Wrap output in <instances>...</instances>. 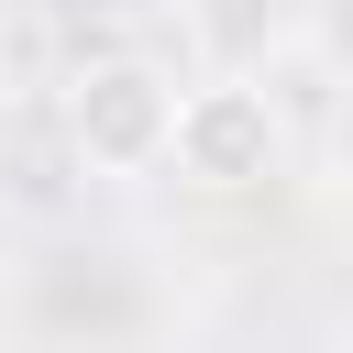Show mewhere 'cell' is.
<instances>
[{
	"label": "cell",
	"instance_id": "cell-5",
	"mask_svg": "<svg viewBox=\"0 0 353 353\" xmlns=\"http://www.w3.org/2000/svg\"><path fill=\"white\" fill-rule=\"evenodd\" d=\"M55 353H121V342H55Z\"/></svg>",
	"mask_w": 353,
	"mask_h": 353
},
{
	"label": "cell",
	"instance_id": "cell-3",
	"mask_svg": "<svg viewBox=\"0 0 353 353\" xmlns=\"http://www.w3.org/2000/svg\"><path fill=\"white\" fill-rule=\"evenodd\" d=\"M176 33H188V66H210V77H265V66L309 33V11H298V0H176Z\"/></svg>",
	"mask_w": 353,
	"mask_h": 353
},
{
	"label": "cell",
	"instance_id": "cell-1",
	"mask_svg": "<svg viewBox=\"0 0 353 353\" xmlns=\"http://www.w3.org/2000/svg\"><path fill=\"white\" fill-rule=\"evenodd\" d=\"M165 165H176L199 199H254V188H276V176L298 165V143H287V121H276L265 77H210V66H199V77L176 88Z\"/></svg>",
	"mask_w": 353,
	"mask_h": 353
},
{
	"label": "cell",
	"instance_id": "cell-4",
	"mask_svg": "<svg viewBox=\"0 0 353 353\" xmlns=\"http://www.w3.org/2000/svg\"><path fill=\"white\" fill-rule=\"evenodd\" d=\"M0 110H11V44H0Z\"/></svg>",
	"mask_w": 353,
	"mask_h": 353
},
{
	"label": "cell",
	"instance_id": "cell-2",
	"mask_svg": "<svg viewBox=\"0 0 353 353\" xmlns=\"http://www.w3.org/2000/svg\"><path fill=\"white\" fill-rule=\"evenodd\" d=\"M165 121H176V77L154 55H88V66H66V143H77L88 176H110V188L154 176L165 165Z\"/></svg>",
	"mask_w": 353,
	"mask_h": 353
}]
</instances>
